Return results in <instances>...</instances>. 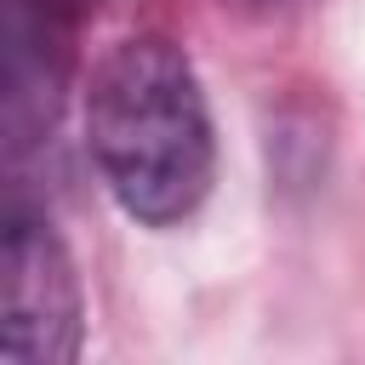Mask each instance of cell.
<instances>
[{"label": "cell", "mask_w": 365, "mask_h": 365, "mask_svg": "<svg viewBox=\"0 0 365 365\" xmlns=\"http://www.w3.org/2000/svg\"><path fill=\"white\" fill-rule=\"evenodd\" d=\"M86 148L125 217L182 222L211 188V114L194 63L165 34H131L91 68Z\"/></svg>", "instance_id": "obj_1"}, {"label": "cell", "mask_w": 365, "mask_h": 365, "mask_svg": "<svg viewBox=\"0 0 365 365\" xmlns=\"http://www.w3.org/2000/svg\"><path fill=\"white\" fill-rule=\"evenodd\" d=\"M0 348L11 365H63L80 348V279L63 240L46 222L17 217L6 228L0 274Z\"/></svg>", "instance_id": "obj_2"}, {"label": "cell", "mask_w": 365, "mask_h": 365, "mask_svg": "<svg viewBox=\"0 0 365 365\" xmlns=\"http://www.w3.org/2000/svg\"><path fill=\"white\" fill-rule=\"evenodd\" d=\"M222 6H234V11H274L279 0H222Z\"/></svg>", "instance_id": "obj_3"}]
</instances>
